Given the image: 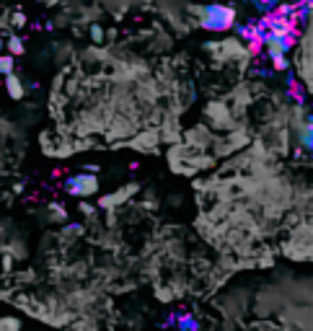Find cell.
<instances>
[{"label":"cell","instance_id":"cell-4","mask_svg":"<svg viewBox=\"0 0 313 331\" xmlns=\"http://www.w3.org/2000/svg\"><path fill=\"white\" fill-rule=\"evenodd\" d=\"M138 192V184H129L127 189H119V192H114V194H109V197H101L99 200V207H104V210H111V207H117V205H122V202H127L132 194Z\"/></svg>","mask_w":313,"mask_h":331},{"label":"cell","instance_id":"cell-13","mask_svg":"<svg viewBox=\"0 0 313 331\" xmlns=\"http://www.w3.org/2000/svg\"><path fill=\"white\" fill-rule=\"evenodd\" d=\"M11 26L24 29V26H26V16H24V13H11Z\"/></svg>","mask_w":313,"mask_h":331},{"label":"cell","instance_id":"cell-10","mask_svg":"<svg viewBox=\"0 0 313 331\" xmlns=\"http://www.w3.org/2000/svg\"><path fill=\"white\" fill-rule=\"evenodd\" d=\"M246 3H249V6H254L256 11H272L275 6H277V0H246Z\"/></svg>","mask_w":313,"mask_h":331},{"label":"cell","instance_id":"cell-11","mask_svg":"<svg viewBox=\"0 0 313 331\" xmlns=\"http://www.w3.org/2000/svg\"><path fill=\"white\" fill-rule=\"evenodd\" d=\"M300 145L308 150L310 145H313V135H310V124H303V129H300Z\"/></svg>","mask_w":313,"mask_h":331},{"label":"cell","instance_id":"cell-17","mask_svg":"<svg viewBox=\"0 0 313 331\" xmlns=\"http://www.w3.org/2000/svg\"><path fill=\"white\" fill-rule=\"evenodd\" d=\"M8 18H11L8 13H3V16H0V29H6V26H8Z\"/></svg>","mask_w":313,"mask_h":331},{"label":"cell","instance_id":"cell-12","mask_svg":"<svg viewBox=\"0 0 313 331\" xmlns=\"http://www.w3.org/2000/svg\"><path fill=\"white\" fill-rule=\"evenodd\" d=\"M91 41H96V44H101L104 41V29H101V24H91Z\"/></svg>","mask_w":313,"mask_h":331},{"label":"cell","instance_id":"cell-14","mask_svg":"<svg viewBox=\"0 0 313 331\" xmlns=\"http://www.w3.org/2000/svg\"><path fill=\"white\" fill-rule=\"evenodd\" d=\"M272 65H275V70H290V60L287 57H277V60H272Z\"/></svg>","mask_w":313,"mask_h":331},{"label":"cell","instance_id":"cell-19","mask_svg":"<svg viewBox=\"0 0 313 331\" xmlns=\"http://www.w3.org/2000/svg\"><path fill=\"white\" fill-rule=\"evenodd\" d=\"M3 50H6V39L0 36V55H3Z\"/></svg>","mask_w":313,"mask_h":331},{"label":"cell","instance_id":"cell-8","mask_svg":"<svg viewBox=\"0 0 313 331\" xmlns=\"http://www.w3.org/2000/svg\"><path fill=\"white\" fill-rule=\"evenodd\" d=\"M0 331H21V318L3 316V318H0Z\"/></svg>","mask_w":313,"mask_h":331},{"label":"cell","instance_id":"cell-15","mask_svg":"<svg viewBox=\"0 0 313 331\" xmlns=\"http://www.w3.org/2000/svg\"><path fill=\"white\" fill-rule=\"evenodd\" d=\"M80 212H85V215H94V205H88V202H80Z\"/></svg>","mask_w":313,"mask_h":331},{"label":"cell","instance_id":"cell-18","mask_svg":"<svg viewBox=\"0 0 313 331\" xmlns=\"http://www.w3.org/2000/svg\"><path fill=\"white\" fill-rule=\"evenodd\" d=\"M39 3H44V6H55V3H60V0H39Z\"/></svg>","mask_w":313,"mask_h":331},{"label":"cell","instance_id":"cell-2","mask_svg":"<svg viewBox=\"0 0 313 331\" xmlns=\"http://www.w3.org/2000/svg\"><path fill=\"white\" fill-rule=\"evenodd\" d=\"M261 44H264L266 55H270L272 60H277V57H287V52L293 50V44H295V34L264 31V34H261Z\"/></svg>","mask_w":313,"mask_h":331},{"label":"cell","instance_id":"cell-9","mask_svg":"<svg viewBox=\"0 0 313 331\" xmlns=\"http://www.w3.org/2000/svg\"><path fill=\"white\" fill-rule=\"evenodd\" d=\"M16 68V60L11 55H0V75H13Z\"/></svg>","mask_w":313,"mask_h":331},{"label":"cell","instance_id":"cell-3","mask_svg":"<svg viewBox=\"0 0 313 331\" xmlns=\"http://www.w3.org/2000/svg\"><path fill=\"white\" fill-rule=\"evenodd\" d=\"M65 192L73 194V197H80V200L94 197L99 192L96 173H75V176H70V179H65Z\"/></svg>","mask_w":313,"mask_h":331},{"label":"cell","instance_id":"cell-5","mask_svg":"<svg viewBox=\"0 0 313 331\" xmlns=\"http://www.w3.org/2000/svg\"><path fill=\"white\" fill-rule=\"evenodd\" d=\"M6 91H8V96L13 101H21V99H24V93H26V88H24V83H21V78L6 75Z\"/></svg>","mask_w":313,"mask_h":331},{"label":"cell","instance_id":"cell-7","mask_svg":"<svg viewBox=\"0 0 313 331\" xmlns=\"http://www.w3.org/2000/svg\"><path fill=\"white\" fill-rule=\"evenodd\" d=\"M6 50H8V55H11L13 60H16L18 55H24V41H21V36H16V34L8 36V39H6Z\"/></svg>","mask_w":313,"mask_h":331},{"label":"cell","instance_id":"cell-16","mask_svg":"<svg viewBox=\"0 0 313 331\" xmlns=\"http://www.w3.org/2000/svg\"><path fill=\"white\" fill-rule=\"evenodd\" d=\"M11 267H13V261H11V256H3V269L8 272Z\"/></svg>","mask_w":313,"mask_h":331},{"label":"cell","instance_id":"cell-1","mask_svg":"<svg viewBox=\"0 0 313 331\" xmlns=\"http://www.w3.org/2000/svg\"><path fill=\"white\" fill-rule=\"evenodd\" d=\"M197 16H199V24L210 31H226V29H233L236 24V11L231 6L210 3V6L197 8Z\"/></svg>","mask_w":313,"mask_h":331},{"label":"cell","instance_id":"cell-6","mask_svg":"<svg viewBox=\"0 0 313 331\" xmlns=\"http://www.w3.org/2000/svg\"><path fill=\"white\" fill-rule=\"evenodd\" d=\"M176 326V331H199V321L192 316V313H182L171 321Z\"/></svg>","mask_w":313,"mask_h":331}]
</instances>
